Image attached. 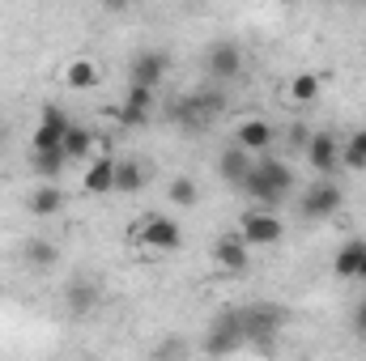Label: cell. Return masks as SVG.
I'll use <instances>...</instances> for the list:
<instances>
[{
  "label": "cell",
  "mask_w": 366,
  "mask_h": 361,
  "mask_svg": "<svg viewBox=\"0 0 366 361\" xmlns=\"http://www.w3.org/2000/svg\"><path fill=\"white\" fill-rule=\"evenodd\" d=\"M145 187V171L132 158H115V191L119 195H137Z\"/></svg>",
  "instance_id": "obj_22"
},
{
  "label": "cell",
  "mask_w": 366,
  "mask_h": 361,
  "mask_svg": "<svg viewBox=\"0 0 366 361\" xmlns=\"http://www.w3.org/2000/svg\"><path fill=\"white\" fill-rule=\"evenodd\" d=\"M21 260H26V268L47 272V268H56L60 247H56V243H47V238H30V243H26V251H21Z\"/></svg>",
  "instance_id": "obj_19"
},
{
  "label": "cell",
  "mask_w": 366,
  "mask_h": 361,
  "mask_svg": "<svg viewBox=\"0 0 366 361\" xmlns=\"http://www.w3.org/2000/svg\"><path fill=\"white\" fill-rule=\"evenodd\" d=\"M239 323H243L247 345H256V349L269 353L277 327H281V310H277V306H247V310H239Z\"/></svg>",
  "instance_id": "obj_3"
},
{
  "label": "cell",
  "mask_w": 366,
  "mask_h": 361,
  "mask_svg": "<svg viewBox=\"0 0 366 361\" xmlns=\"http://www.w3.org/2000/svg\"><path fill=\"white\" fill-rule=\"evenodd\" d=\"M102 4H107V9H124V0H102Z\"/></svg>",
  "instance_id": "obj_28"
},
{
  "label": "cell",
  "mask_w": 366,
  "mask_h": 361,
  "mask_svg": "<svg viewBox=\"0 0 366 361\" xmlns=\"http://www.w3.org/2000/svg\"><path fill=\"white\" fill-rule=\"evenodd\" d=\"M341 204H345V195H341V187L328 179L311 183L307 191H302V200H298V208H302V217L307 221H328L332 213H341Z\"/></svg>",
  "instance_id": "obj_5"
},
{
  "label": "cell",
  "mask_w": 366,
  "mask_h": 361,
  "mask_svg": "<svg viewBox=\"0 0 366 361\" xmlns=\"http://www.w3.org/2000/svg\"><path fill=\"white\" fill-rule=\"evenodd\" d=\"M354 332H358V336H366V302L354 310Z\"/></svg>",
  "instance_id": "obj_27"
},
{
  "label": "cell",
  "mask_w": 366,
  "mask_h": 361,
  "mask_svg": "<svg viewBox=\"0 0 366 361\" xmlns=\"http://www.w3.org/2000/svg\"><path fill=\"white\" fill-rule=\"evenodd\" d=\"M204 73H209L217 86L234 81V77L243 73V51H239V43H230V39L209 43V51H204Z\"/></svg>",
  "instance_id": "obj_6"
},
{
  "label": "cell",
  "mask_w": 366,
  "mask_h": 361,
  "mask_svg": "<svg viewBox=\"0 0 366 361\" xmlns=\"http://www.w3.org/2000/svg\"><path fill=\"white\" fill-rule=\"evenodd\" d=\"M320 93H324V81H320L315 73H298V77H294V81L285 86V98H290V102H298V106L315 102Z\"/></svg>",
  "instance_id": "obj_23"
},
{
  "label": "cell",
  "mask_w": 366,
  "mask_h": 361,
  "mask_svg": "<svg viewBox=\"0 0 366 361\" xmlns=\"http://www.w3.org/2000/svg\"><path fill=\"white\" fill-rule=\"evenodd\" d=\"M81 191L86 195H107L115 191V158H90L86 175H81Z\"/></svg>",
  "instance_id": "obj_13"
},
{
  "label": "cell",
  "mask_w": 366,
  "mask_h": 361,
  "mask_svg": "<svg viewBox=\"0 0 366 361\" xmlns=\"http://www.w3.org/2000/svg\"><path fill=\"white\" fill-rule=\"evenodd\" d=\"M256 204H264V208H273L281 204L298 183H294V171L285 166V162H277V158H264V153H256V162H252V171H247V179L239 183Z\"/></svg>",
  "instance_id": "obj_1"
},
{
  "label": "cell",
  "mask_w": 366,
  "mask_h": 361,
  "mask_svg": "<svg viewBox=\"0 0 366 361\" xmlns=\"http://www.w3.org/2000/svg\"><path fill=\"white\" fill-rule=\"evenodd\" d=\"M60 204H64V195H60L56 183H39V187L30 191V213H34V217H56Z\"/></svg>",
  "instance_id": "obj_20"
},
{
  "label": "cell",
  "mask_w": 366,
  "mask_h": 361,
  "mask_svg": "<svg viewBox=\"0 0 366 361\" xmlns=\"http://www.w3.org/2000/svg\"><path fill=\"white\" fill-rule=\"evenodd\" d=\"M247 171H252V153L239 149V145H230V149L217 158V175L230 183V187H239V183L247 179Z\"/></svg>",
  "instance_id": "obj_15"
},
{
  "label": "cell",
  "mask_w": 366,
  "mask_h": 361,
  "mask_svg": "<svg viewBox=\"0 0 366 361\" xmlns=\"http://www.w3.org/2000/svg\"><path fill=\"white\" fill-rule=\"evenodd\" d=\"M213 264L222 272H243L252 264V247L243 243V234H226L213 243Z\"/></svg>",
  "instance_id": "obj_10"
},
{
  "label": "cell",
  "mask_w": 366,
  "mask_h": 361,
  "mask_svg": "<svg viewBox=\"0 0 366 361\" xmlns=\"http://www.w3.org/2000/svg\"><path fill=\"white\" fill-rule=\"evenodd\" d=\"M243 345H247V336H243L239 310L217 315V319L209 323V340H204V349H209V353H234V349H243Z\"/></svg>",
  "instance_id": "obj_7"
},
{
  "label": "cell",
  "mask_w": 366,
  "mask_h": 361,
  "mask_svg": "<svg viewBox=\"0 0 366 361\" xmlns=\"http://www.w3.org/2000/svg\"><path fill=\"white\" fill-rule=\"evenodd\" d=\"M362 260H366V238H350V243L337 247V255H332V272H337V276H358Z\"/></svg>",
  "instance_id": "obj_17"
},
{
  "label": "cell",
  "mask_w": 366,
  "mask_h": 361,
  "mask_svg": "<svg viewBox=\"0 0 366 361\" xmlns=\"http://www.w3.org/2000/svg\"><path fill=\"white\" fill-rule=\"evenodd\" d=\"M167 200L171 204H179V208H192L196 200H200V187L192 179H171V187H167Z\"/></svg>",
  "instance_id": "obj_26"
},
{
  "label": "cell",
  "mask_w": 366,
  "mask_h": 361,
  "mask_svg": "<svg viewBox=\"0 0 366 361\" xmlns=\"http://www.w3.org/2000/svg\"><path fill=\"white\" fill-rule=\"evenodd\" d=\"M307 162H311L320 175H332L337 162H341V145H337V136H332V132H315V136H307Z\"/></svg>",
  "instance_id": "obj_12"
},
{
  "label": "cell",
  "mask_w": 366,
  "mask_h": 361,
  "mask_svg": "<svg viewBox=\"0 0 366 361\" xmlns=\"http://www.w3.org/2000/svg\"><path fill=\"white\" fill-rule=\"evenodd\" d=\"M239 234H243L247 247H273V243H281L285 225H281V217L269 213V208H252V213L239 217Z\"/></svg>",
  "instance_id": "obj_4"
},
{
  "label": "cell",
  "mask_w": 366,
  "mask_h": 361,
  "mask_svg": "<svg viewBox=\"0 0 366 361\" xmlns=\"http://www.w3.org/2000/svg\"><path fill=\"white\" fill-rule=\"evenodd\" d=\"M60 149H64V158H69V162H90V158H94V132H90V128H81V123H69V132H64Z\"/></svg>",
  "instance_id": "obj_16"
},
{
  "label": "cell",
  "mask_w": 366,
  "mask_h": 361,
  "mask_svg": "<svg viewBox=\"0 0 366 361\" xmlns=\"http://www.w3.org/2000/svg\"><path fill=\"white\" fill-rule=\"evenodd\" d=\"M128 81L132 86H145V90H158L167 81V56L162 51H137L132 56V68H128Z\"/></svg>",
  "instance_id": "obj_9"
},
{
  "label": "cell",
  "mask_w": 366,
  "mask_h": 361,
  "mask_svg": "<svg viewBox=\"0 0 366 361\" xmlns=\"http://www.w3.org/2000/svg\"><path fill=\"white\" fill-rule=\"evenodd\" d=\"M132 243H141L145 251H175L183 243V230L175 217H162V213H145L132 221Z\"/></svg>",
  "instance_id": "obj_2"
},
{
  "label": "cell",
  "mask_w": 366,
  "mask_h": 361,
  "mask_svg": "<svg viewBox=\"0 0 366 361\" xmlns=\"http://www.w3.org/2000/svg\"><path fill=\"white\" fill-rule=\"evenodd\" d=\"M69 123H73V119H69L60 106H43V111H39V128H34L30 145H34V149H60V141H64Z\"/></svg>",
  "instance_id": "obj_8"
},
{
  "label": "cell",
  "mask_w": 366,
  "mask_h": 361,
  "mask_svg": "<svg viewBox=\"0 0 366 361\" xmlns=\"http://www.w3.org/2000/svg\"><path fill=\"white\" fill-rule=\"evenodd\" d=\"M234 145L247 149L252 158H256V153H269V145H273V128H269V119H243L239 132H234Z\"/></svg>",
  "instance_id": "obj_14"
},
{
  "label": "cell",
  "mask_w": 366,
  "mask_h": 361,
  "mask_svg": "<svg viewBox=\"0 0 366 361\" xmlns=\"http://www.w3.org/2000/svg\"><path fill=\"white\" fill-rule=\"evenodd\" d=\"M64 81H69V90H94V86H98V64H94L90 56H77V60H69V68H64Z\"/></svg>",
  "instance_id": "obj_21"
},
{
  "label": "cell",
  "mask_w": 366,
  "mask_h": 361,
  "mask_svg": "<svg viewBox=\"0 0 366 361\" xmlns=\"http://www.w3.org/2000/svg\"><path fill=\"white\" fill-rule=\"evenodd\" d=\"M64 302H69V310H73V315H90L94 302H98V289H94V280H73Z\"/></svg>",
  "instance_id": "obj_24"
},
{
  "label": "cell",
  "mask_w": 366,
  "mask_h": 361,
  "mask_svg": "<svg viewBox=\"0 0 366 361\" xmlns=\"http://www.w3.org/2000/svg\"><path fill=\"white\" fill-rule=\"evenodd\" d=\"M64 166H69L64 149H34V158H30V171H34L43 183H56Z\"/></svg>",
  "instance_id": "obj_18"
},
{
  "label": "cell",
  "mask_w": 366,
  "mask_h": 361,
  "mask_svg": "<svg viewBox=\"0 0 366 361\" xmlns=\"http://www.w3.org/2000/svg\"><path fill=\"white\" fill-rule=\"evenodd\" d=\"M341 162H345L350 171H366V128H358V132L350 136V145L341 149Z\"/></svg>",
  "instance_id": "obj_25"
},
{
  "label": "cell",
  "mask_w": 366,
  "mask_h": 361,
  "mask_svg": "<svg viewBox=\"0 0 366 361\" xmlns=\"http://www.w3.org/2000/svg\"><path fill=\"white\" fill-rule=\"evenodd\" d=\"M358 280H366V260H362V268H358Z\"/></svg>",
  "instance_id": "obj_29"
},
{
  "label": "cell",
  "mask_w": 366,
  "mask_h": 361,
  "mask_svg": "<svg viewBox=\"0 0 366 361\" xmlns=\"http://www.w3.org/2000/svg\"><path fill=\"white\" fill-rule=\"evenodd\" d=\"M115 115H119L124 128H145L149 115H154V90H145V86H128V98H124V106H119Z\"/></svg>",
  "instance_id": "obj_11"
}]
</instances>
